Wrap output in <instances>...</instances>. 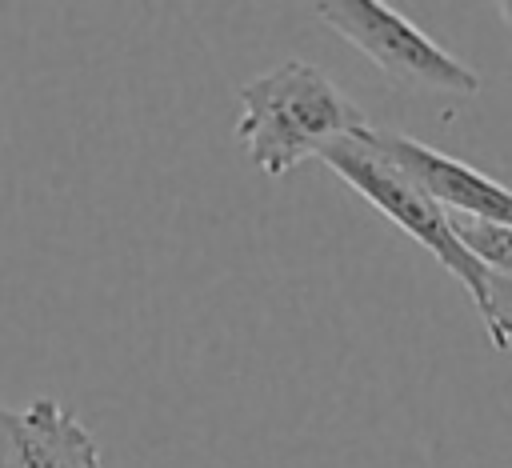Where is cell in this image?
Returning a JSON list of instances; mask_svg holds the SVG:
<instances>
[{
    "mask_svg": "<svg viewBox=\"0 0 512 468\" xmlns=\"http://www.w3.org/2000/svg\"><path fill=\"white\" fill-rule=\"evenodd\" d=\"M364 124L368 116L352 104V96L308 60H284L240 84L236 140L272 180L312 156H324Z\"/></svg>",
    "mask_w": 512,
    "mask_h": 468,
    "instance_id": "1",
    "label": "cell"
},
{
    "mask_svg": "<svg viewBox=\"0 0 512 468\" xmlns=\"http://www.w3.org/2000/svg\"><path fill=\"white\" fill-rule=\"evenodd\" d=\"M356 196H364L380 216H388L408 240H416L444 272H452L468 300L476 304V312H484V300H488V272L464 252V244L456 240L452 232V220L448 212L420 188L412 184L396 164H388L380 152H372L356 132L340 144H332L324 156H320Z\"/></svg>",
    "mask_w": 512,
    "mask_h": 468,
    "instance_id": "2",
    "label": "cell"
},
{
    "mask_svg": "<svg viewBox=\"0 0 512 468\" xmlns=\"http://www.w3.org/2000/svg\"><path fill=\"white\" fill-rule=\"evenodd\" d=\"M320 24H328L340 40L364 52L388 80L404 88H428L448 96L480 92V72L464 64L456 52L436 44L424 28H416L404 12L380 0H316L308 4Z\"/></svg>",
    "mask_w": 512,
    "mask_h": 468,
    "instance_id": "3",
    "label": "cell"
},
{
    "mask_svg": "<svg viewBox=\"0 0 512 468\" xmlns=\"http://www.w3.org/2000/svg\"><path fill=\"white\" fill-rule=\"evenodd\" d=\"M372 152H380L388 164H396L412 184H420L444 212L456 216H476V220H496V224H512V188L484 176L480 168L420 144L396 128H376L364 124L356 132Z\"/></svg>",
    "mask_w": 512,
    "mask_h": 468,
    "instance_id": "4",
    "label": "cell"
},
{
    "mask_svg": "<svg viewBox=\"0 0 512 468\" xmlns=\"http://www.w3.org/2000/svg\"><path fill=\"white\" fill-rule=\"evenodd\" d=\"M0 468H104L96 436L52 396L0 404Z\"/></svg>",
    "mask_w": 512,
    "mask_h": 468,
    "instance_id": "5",
    "label": "cell"
},
{
    "mask_svg": "<svg viewBox=\"0 0 512 468\" xmlns=\"http://www.w3.org/2000/svg\"><path fill=\"white\" fill-rule=\"evenodd\" d=\"M456 240L464 244V252L496 276H512V224H496V220H476V216H456L448 212Z\"/></svg>",
    "mask_w": 512,
    "mask_h": 468,
    "instance_id": "6",
    "label": "cell"
},
{
    "mask_svg": "<svg viewBox=\"0 0 512 468\" xmlns=\"http://www.w3.org/2000/svg\"><path fill=\"white\" fill-rule=\"evenodd\" d=\"M484 332L496 348L512 352V276H496L488 272V300H484Z\"/></svg>",
    "mask_w": 512,
    "mask_h": 468,
    "instance_id": "7",
    "label": "cell"
},
{
    "mask_svg": "<svg viewBox=\"0 0 512 468\" xmlns=\"http://www.w3.org/2000/svg\"><path fill=\"white\" fill-rule=\"evenodd\" d=\"M496 8H500V16H504V24H508V28H512V0H500V4H496Z\"/></svg>",
    "mask_w": 512,
    "mask_h": 468,
    "instance_id": "8",
    "label": "cell"
}]
</instances>
